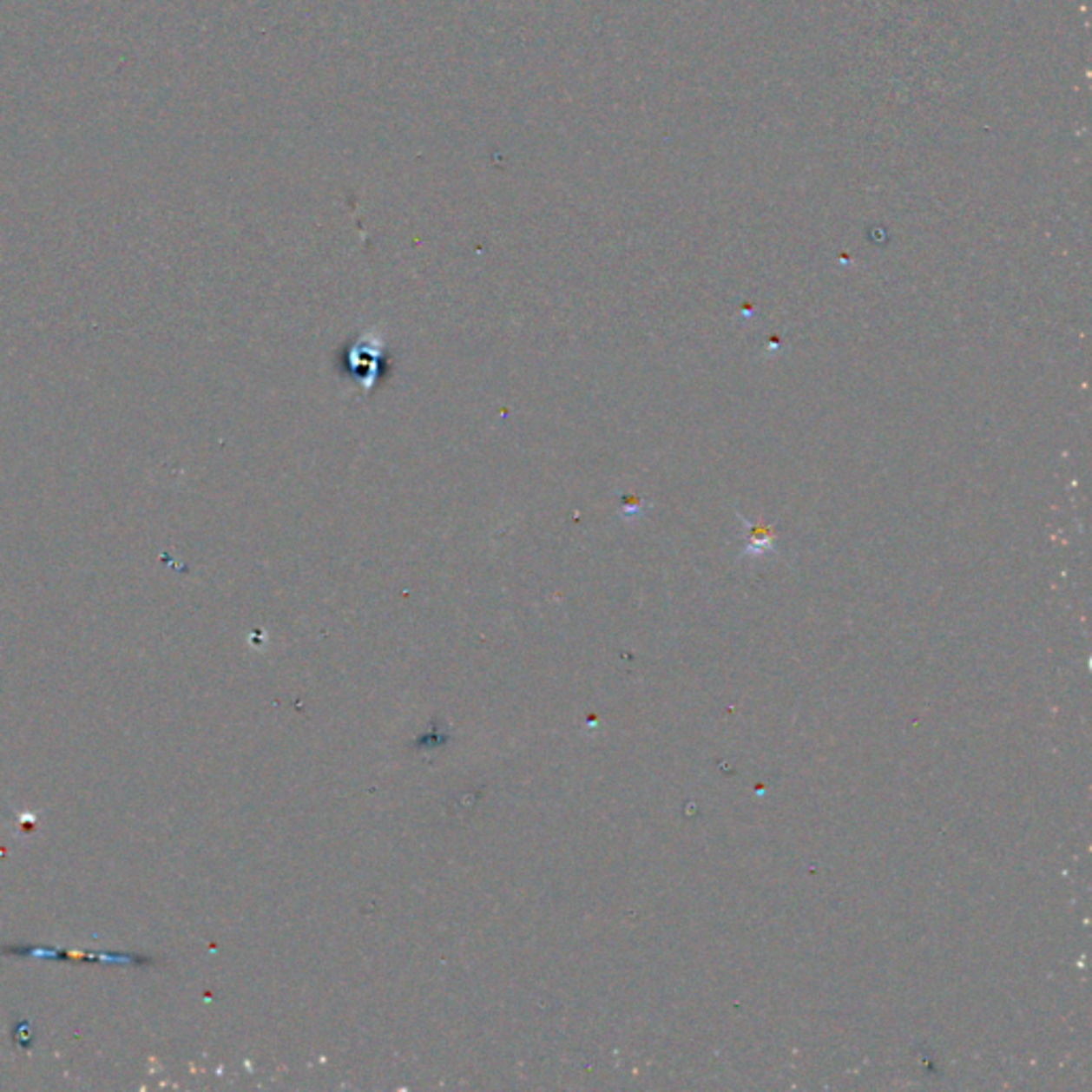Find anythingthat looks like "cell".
Wrapping results in <instances>:
<instances>
[{
	"label": "cell",
	"instance_id": "cell-1",
	"mask_svg": "<svg viewBox=\"0 0 1092 1092\" xmlns=\"http://www.w3.org/2000/svg\"><path fill=\"white\" fill-rule=\"evenodd\" d=\"M743 525L747 530V546L743 549V555L740 557L747 559H753V557H764V555H773L777 553V538L773 536V531L768 530L766 525H751V521L743 519Z\"/></svg>",
	"mask_w": 1092,
	"mask_h": 1092
}]
</instances>
